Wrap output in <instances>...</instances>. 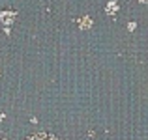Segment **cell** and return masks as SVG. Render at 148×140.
I'll return each mask as SVG.
<instances>
[{
	"label": "cell",
	"mask_w": 148,
	"mask_h": 140,
	"mask_svg": "<svg viewBox=\"0 0 148 140\" xmlns=\"http://www.w3.org/2000/svg\"><path fill=\"white\" fill-rule=\"evenodd\" d=\"M15 11H2L0 13V22H4L6 26H10V24H13V21H15Z\"/></svg>",
	"instance_id": "6da1fadb"
},
{
	"label": "cell",
	"mask_w": 148,
	"mask_h": 140,
	"mask_svg": "<svg viewBox=\"0 0 148 140\" xmlns=\"http://www.w3.org/2000/svg\"><path fill=\"white\" fill-rule=\"evenodd\" d=\"M26 140H56V138L51 133H36V135H32V137H28Z\"/></svg>",
	"instance_id": "7a4b0ae2"
},
{
	"label": "cell",
	"mask_w": 148,
	"mask_h": 140,
	"mask_svg": "<svg viewBox=\"0 0 148 140\" xmlns=\"http://www.w3.org/2000/svg\"><path fill=\"white\" fill-rule=\"evenodd\" d=\"M116 10H118V4H116V2H109L107 4V13L109 15H114Z\"/></svg>",
	"instance_id": "3957f363"
},
{
	"label": "cell",
	"mask_w": 148,
	"mask_h": 140,
	"mask_svg": "<svg viewBox=\"0 0 148 140\" xmlns=\"http://www.w3.org/2000/svg\"><path fill=\"white\" fill-rule=\"evenodd\" d=\"M90 24H92V21L88 17H83V19H81V28H83V30L90 28Z\"/></svg>",
	"instance_id": "277c9868"
},
{
	"label": "cell",
	"mask_w": 148,
	"mask_h": 140,
	"mask_svg": "<svg viewBox=\"0 0 148 140\" xmlns=\"http://www.w3.org/2000/svg\"><path fill=\"white\" fill-rule=\"evenodd\" d=\"M139 2H143V4H146V2H148V0H139Z\"/></svg>",
	"instance_id": "5b68a950"
}]
</instances>
